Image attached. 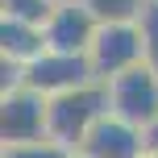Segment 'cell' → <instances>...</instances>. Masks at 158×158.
I'll return each mask as SVG.
<instances>
[{
  "mask_svg": "<svg viewBox=\"0 0 158 158\" xmlns=\"http://www.w3.org/2000/svg\"><path fill=\"white\" fill-rule=\"evenodd\" d=\"M104 112H112L108 79H92V83L67 87V92L50 96V137L63 142V146H71V150H79V142L87 137V129H92Z\"/></svg>",
  "mask_w": 158,
  "mask_h": 158,
  "instance_id": "1",
  "label": "cell"
},
{
  "mask_svg": "<svg viewBox=\"0 0 158 158\" xmlns=\"http://www.w3.org/2000/svg\"><path fill=\"white\" fill-rule=\"evenodd\" d=\"M87 58H92L96 79H117L125 75L129 67L146 63V38L137 21H104L96 29L92 46H87Z\"/></svg>",
  "mask_w": 158,
  "mask_h": 158,
  "instance_id": "2",
  "label": "cell"
},
{
  "mask_svg": "<svg viewBox=\"0 0 158 158\" xmlns=\"http://www.w3.org/2000/svg\"><path fill=\"white\" fill-rule=\"evenodd\" d=\"M0 137H4V146L50 137V96L33 92L25 83L4 92L0 96Z\"/></svg>",
  "mask_w": 158,
  "mask_h": 158,
  "instance_id": "3",
  "label": "cell"
},
{
  "mask_svg": "<svg viewBox=\"0 0 158 158\" xmlns=\"http://www.w3.org/2000/svg\"><path fill=\"white\" fill-rule=\"evenodd\" d=\"M92 79H96L92 58L87 54H71V50H42L21 71V83L33 87V92H42V96H58V92H67V87L92 83Z\"/></svg>",
  "mask_w": 158,
  "mask_h": 158,
  "instance_id": "4",
  "label": "cell"
},
{
  "mask_svg": "<svg viewBox=\"0 0 158 158\" xmlns=\"http://www.w3.org/2000/svg\"><path fill=\"white\" fill-rule=\"evenodd\" d=\"M108 92H112V112L125 117L129 125L146 129L158 121V71L150 63H137L125 75L108 79Z\"/></svg>",
  "mask_w": 158,
  "mask_h": 158,
  "instance_id": "5",
  "label": "cell"
},
{
  "mask_svg": "<svg viewBox=\"0 0 158 158\" xmlns=\"http://www.w3.org/2000/svg\"><path fill=\"white\" fill-rule=\"evenodd\" d=\"M75 154H83V158H146V133L117 112H104L87 129V137L79 142Z\"/></svg>",
  "mask_w": 158,
  "mask_h": 158,
  "instance_id": "6",
  "label": "cell"
},
{
  "mask_svg": "<svg viewBox=\"0 0 158 158\" xmlns=\"http://www.w3.org/2000/svg\"><path fill=\"white\" fill-rule=\"evenodd\" d=\"M96 29H100V17L83 4V0H67V4H54L46 21V42L50 50H71V54H87Z\"/></svg>",
  "mask_w": 158,
  "mask_h": 158,
  "instance_id": "7",
  "label": "cell"
},
{
  "mask_svg": "<svg viewBox=\"0 0 158 158\" xmlns=\"http://www.w3.org/2000/svg\"><path fill=\"white\" fill-rule=\"evenodd\" d=\"M0 50H4V58H13V63H29V58H38L42 50H50L46 25L17 21V17H0Z\"/></svg>",
  "mask_w": 158,
  "mask_h": 158,
  "instance_id": "8",
  "label": "cell"
},
{
  "mask_svg": "<svg viewBox=\"0 0 158 158\" xmlns=\"http://www.w3.org/2000/svg\"><path fill=\"white\" fill-rule=\"evenodd\" d=\"M4 158H75L71 146L54 142V137H42V142H13L4 146Z\"/></svg>",
  "mask_w": 158,
  "mask_h": 158,
  "instance_id": "9",
  "label": "cell"
},
{
  "mask_svg": "<svg viewBox=\"0 0 158 158\" xmlns=\"http://www.w3.org/2000/svg\"><path fill=\"white\" fill-rule=\"evenodd\" d=\"M83 4L92 8V13L100 17V25H104V21H137L150 0H83Z\"/></svg>",
  "mask_w": 158,
  "mask_h": 158,
  "instance_id": "10",
  "label": "cell"
},
{
  "mask_svg": "<svg viewBox=\"0 0 158 158\" xmlns=\"http://www.w3.org/2000/svg\"><path fill=\"white\" fill-rule=\"evenodd\" d=\"M54 4L50 0H0V17H17V21H33V25H46Z\"/></svg>",
  "mask_w": 158,
  "mask_h": 158,
  "instance_id": "11",
  "label": "cell"
},
{
  "mask_svg": "<svg viewBox=\"0 0 158 158\" xmlns=\"http://www.w3.org/2000/svg\"><path fill=\"white\" fill-rule=\"evenodd\" d=\"M137 25H142V38H146V63L158 71V0H150V4L142 8Z\"/></svg>",
  "mask_w": 158,
  "mask_h": 158,
  "instance_id": "12",
  "label": "cell"
},
{
  "mask_svg": "<svg viewBox=\"0 0 158 158\" xmlns=\"http://www.w3.org/2000/svg\"><path fill=\"white\" fill-rule=\"evenodd\" d=\"M50 4H67V0H50Z\"/></svg>",
  "mask_w": 158,
  "mask_h": 158,
  "instance_id": "13",
  "label": "cell"
},
{
  "mask_svg": "<svg viewBox=\"0 0 158 158\" xmlns=\"http://www.w3.org/2000/svg\"><path fill=\"white\" fill-rule=\"evenodd\" d=\"M75 158H83V154H75Z\"/></svg>",
  "mask_w": 158,
  "mask_h": 158,
  "instance_id": "14",
  "label": "cell"
}]
</instances>
